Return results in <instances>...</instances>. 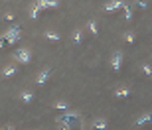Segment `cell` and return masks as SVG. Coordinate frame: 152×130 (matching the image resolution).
Returning a JSON list of instances; mask_svg holds the SVG:
<instances>
[{"mask_svg": "<svg viewBox=\"0 0 152 130\" xmlns=\"http://www.w3.org/2000/svg\"><path fill=\"white\" fill-rule=\"evenodd\" d=\"M57 124H65L71 130H81L83 128V120L77 113H63L61 116H57Z\"/></svg>", "mask_w": 152, "mask_h": 130, "instance_id": "6da1fadb", "label": "cell"}, {"mask_svg": "<svg viewBox=\"0 0 152 130\" xmlns=\"http://www.w3.org/2000/svg\"><path fill=\"white\" fill-rule=\"evenodd\" d=\"M20 36H22V26H18V24H12L10 28L4 32V38H6V41H8V45L16 44V41L20 40Z\"/></svg>", "mask_w": 152, "mask_h": 130, "instance_id": "7a4b0ae2", "label": "cell"}, {"mask_svg": "<svg viewBox=\"0 0 152 130\" xmlns=\"http://www.w3.org/2000/svg\"><path fill=\"white\" fill-rule=\"evenodd\" d=\"M12 57H14V61L20 63V65H28V63L32 61V51H30L28 47H20V49H16L12 53Z\"/></svg>", "mask_w": 152, "mask_h": 130, "instance_id": "3957f363", "label": "cell"}, {"mask_svg": "<svg viewBox=\"0 0 152 130\" xmlns=\"http://www.w3.org/2000/svg\"><path fill=\"white\" fill-rule=\"evenodd\" d=\"M123 61H124L123 51H115L113 57H111V69H113L115 73H118V71L123 69Z\"/></svg>", "mask_w": 152, "mask_h": 130, "instance_id": "277c9868", "label": "cell"}, {"mask_svg": "<svg viewBox=\"0 0 152 130\" xmlns=\"http://www.w3.org/2000/svg\"><path fill=\"white\" fill-rule=\"evenodd\" d=\"M51 73H53V69H51V67H44V69L38 73V77H36V85L44 87L45 83H48V79L51 77Z\"/></svg>", "mask_w": 152, "mask_h": 130, "instance_id": "5b68a950", "label": "cell"}, {"mask_svg": "<svg viewBox=\"0 0 152 130\" xmlns=\"http://www.w3.org/2000/svg\"><path fill=\"white\" fill-rule=\"evenodd\" d=\"M124 6H126V2H123V0H111V2H105L103 4V10L105 12H117V10H123Z\"/></svg>", "mask_w": 152, "mask_h": 130, "instance_id": "8992f818", "label": "cell"}, {"mask_svg": "<svg viewBox=\"0 0 152 130\" xmlns=\"http://www.w3.org/2000/svg\"><path fill=\"white\" fill-rule=\"evenodd\" d=\"M130 95H132V91H130L129 87H118V89L115 91V97H117L118 101H126Z\"/></svg>", "mask_w": 152, "mask_h": 130, "instance_id": "52a82bcc", "label": "cell"}, {"mask_svg": "<svg viewBox=\"0 0 152 130\" xmlns=\"http://www.w3.org/2000/svg\"><path fill=\"white\" fill-rule=\"evenodd\" d=\"M150 122H152V113H142L140 116L134 120L136 126H144V124H150Z\"/></svg>", "mask_w": 152, "mask_h": 130, "instance_id": "ba28073f", "label": "cell"}, {"mask_svg": "<svg viewBox=\"0 0 152 130\" xmlns=\"http://www.w3.org/2000/svg\"><path fill=\"white\" fill-rule=\"evenodd\" d=\"M38 4L39 10H50V8H57L59 6V2H51V0H39V2H36Z\"/></svg>", "mask_w": 152, "mask_h": 130, "instance_id": "9c48e42d", "label": "cell"}, {"mask_svg": "<svg viewBox=\"0 0 152 130\" xmlns=\"http://www.w3.org/2000/svg\"><path fill=\"white\" fill-rule=\"evenodd\" d=\"M107 126H109V122H107V118H93V128L95 130H107Z\"/></svg>", "mask_w": 152, "mask_h": 130, "instance_id": "30bf717a", "label": "cell"}, {"mask_svg": "<svg viewBox=\"0 0 152 130\" xmlns=\"http://www.w3.org/2000/svg\"><path fill=\"white\" fill-rule=\"evenodd\" d=\"M18 73V67L12 63V65H6L4 69H2V77H14V75Z\"/></svg>", "mask_w": 152, "mask_h": 130, "instance_id": "8fae6325", "label": "cell"}, {"mask_svg": "<svg viewBox=\"0 0 152 130\" xmlns=\"http://www.w3.org/2000/svg\"><path fill=\"white\" fill-rule=\"evenodd\" d=\"M71 41H73L75 45H79L81 41H83V30H81V28L73 30V34H71Z\"/></svg>", "mask_w": 152, "mask_h": 130, "instance_id": "7c38bea8", "label": "cell"}, {"mask_svg": "<svg viewBox=\"0 0 152 130\" xmlns=\"http://www.w3.org/2000/svg\"><path fill=\"white\" fill-rule=\"evenodd\" d=\"M44 38L48 41H59V40H61V36L57 34V32H51V30H45V32H44Z\"/></svg>", "mask_w": 152, "mask_h": 130, "instance_id": "4fadbf2b", "label": "cell"}, {"mask_svg": "<svg viewBox=\"0 0 152 130\" xmlns=\"http://www.w3.org/2000/svg\"><path fill=\"white\" fill-rule=\"evenodd\" d=\"M20 101L30 105V102L34 101V93H32V91H22V93H20Z\"/></svg>", "mask_w": 152, "mask_h": 130, "instance_id": "5bb4252c", "label": "cell"}, {"mask_svg": "<svg viewBox=\"0 0 152 130\" xmlns=\"http://www.w3.org/2000/svg\"><path fill=\"white\" fill-rule=\"evenodd\" d=\"M87 28H89V32L93 36H99V26H97L95 20H89V22H87Z\"/></svg>", "mask_w": 152, "mask_h": 130, "instance_id": "9a60e30c", "label": "cell"}, {"mask_svg": "<svg viewBox=\"0 0 152 130\" xmlns=\"http://www.w3.org/2000/svg\"><path fill=\"white\" fill-rule=\"evenodd\" d=\"M39 14H42V10H39V8H38V4L34 2V4H32V8H30V18L38 20V18H39Z\"/></svg>", "mask_w": 152, "mask_h": 130, "instance_id": "2e32d148", "label": "cell"}, {"mask_svg": "<svg viewBox=\"0 0 152 130\" xmlns=\"http://www.w3.org/2000/svg\"><path fill=\"white\" fill-rule=\"evenodd\" d=\"M53 108H57V110H67L69 102L67 101H56V102H53Z\"/></svg>", "mask_w": 152, "mask_h": 130, "instance_id": "e0dca14e", "label": "cell"}, {"mask_svg": "<svg viewBox=\"0 0 152 130\" xmlns=\"http://www.w3.org/2000/svg\"><path fill=\"white\" fill-rule=\"evenodd\" d=\"M124 41H126V44H134L136 41V36H134V32H124Z\"/></svg>", "mask_w": 152, "mask_h": 130, "instance_id": "ac0fdd59", "label": "cell"}, {"mask_svg": "<svg viewBox=\"0 0 152 130\" xmlns=\"http://www.w3.org/2000/svg\"><path fill=\"white\" fill-rule=\"evenodd\" d=\"M123 10H124V20H130V18H132V6L126 4V6L123 8Z\"/></svg>", "mask_w": 152, "mask_h": 130, "instance_id": "d6986e66", "label": "cell"}, {"mask_svg": "<svg viewBox=\"0 0 152 130\" xmlns=\"http://www.w3.org/2000/svg\"><path fill=\"white\" fill-rule=\"evenodd\" d=\"M140 69H142V73H144V75H150V77H152V67L148 65V63H144Z\"/></svg>", "mask_w": 152, "mask_h": 130, "instance_id": "ffe728a7", "label": "cell"}, {"mask_svg": "<svg viewBox=\"0 0 152 130\" xmlns=\"http://www.w3.org/2000/svg\"><path fill=\"white\" fill-rule=\"evenodd\" d=\"M134 6H138L140 10H146V8H148V2H144V0H138V2H134Z\"/></svg>", "mask_w": 152, "mask_h": 130, "instance_id": "44dd1931", "label": "cell"}, {"mask_svg": "<svg viewBox=\"0 0 152 130\" xmlns=\"http://www.w3.org/2000/svg\"><path fill=\"white\" fill-rule=\"evenodd\" d=\"M4 47H8V41H6L4 36H0V49H4Z\"/></svg>", "mask_w": 152, "mask_h": 130, "instance_id": "7402d4cb", "label": "cell"}, {"mask_svg": "<svg viewBox=\"0 0 152 130\" xmlns=\"http://www.w3.org/2000/svg\"><path fill=\"white\" fill-rule=\"evenodd\" d=\"M4 20H8V22H12V20H14V16H12V14H4Z\"/></svg>", "mask_w": 152, "mask_h": 130, "instance_id": "603a6c76", "label": "cell"}, {"mask_svg": "<svg viewBox=\"0 0 152 130\" xmlns=\"http://www.w3.org/2000/svg\"><path fill=\"white\" fill-rule=\"evenodd\" d=\"M57 126H59V128H61V130H71V128H69V126H65V124H57Z\"/></svg>", "mask_w": 152, "mask_h": 130, "instance_id": "cb8c5ba5", "label": "cell"}]
</instances>
